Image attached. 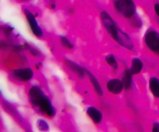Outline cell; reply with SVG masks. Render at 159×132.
Segmentation results:
<instances>
[{
	"label": "cell",
	"mask_w": 159,
	"mask_h": 132,
	"mask_svg": "<svg viewBox=\"0 0 159 132\" xmlns=\"http://www.w3.org/2000/svg\"><path fill=\"white\" fill-rule=\"evenodd\" d=\"M100 18L106 30L118 44L129 50L134 49V44L133 40L129 36L128 34L121 30L120 28L117 26L116 22L108 12L102 11L100 13Z\"/></svg>",
	"instance_id": "cell-1"
},
{
	"label": "cell",
	"mask_w": 159,
	"mask_h": 132,
	"mask_svg": "<svg viewBox=\"0 0 159 132\" xmlns=\"http://www.w3.org/2000/svg\"><path fill=\"white\" fill-rule=\"evenodd\" d=\"M115 7L124 18L131 19L136 12V6L133 0H116Z\"/></svg>",
	"instance_id": "cell-2"
},
{
	"label": "cell",
	"mask_w": 159,
	"mask_h": 132,
	"mask_svg": "<svg viewBox=\"0 0 159 132\" xmlns=\"http://www.w3.org/2000/svg\"><path fill=\"white\" fill-rule=\"evenodd\" d=\"M145 44L150 50L159 54V33L157 31L148 30L144 38Z\"/></svg>",
	"instance_id": "cell-3"
},
{
	"label": "cell",
	"mask_w": 159,
	"mask_h": 132,
	"mask_svg": "<svg viewBox=\"0 0 159 132\" xmlns=\"http://www.w3.org/2000/svg\"><path fill=\"white\" fill-rule=\"evenodd\" d=\"M28 96H29L30 103L36 107L40 106V104L47 97L43 91L37 86H33L32 87H30L28 93Z\"/></svg>",
	"instance_id": "cell-4"
},
{
	"label": "cell",
	"mask_w": 159,
	"mask_h": 132,
	"mask_svg": "<svg viewBox=\"0 0 159 132\" xmlns=\"http://www.w3.org/2000/svg\"><path fill=\"white\" fill-rule=\"evenodd\" d=\"M24 13L26 15V19H27L28 24H29L30 28L31 31L37 37H41L43 36V31L40 26H39L38 23L36 20L35 16L33 15L32 12L28 9H25Z\"/></svg>",
	"instance_id": "cell-5"
},
{
	"label": "cell",
	"mask_w": 159,
	"mask_h": 132,
	"mask_svg": "<svg viewBox=\"0 0 159 132\" xmlns=\"http://www.w3.org/2000/svg\"><path fill=\"white\" fill-rule=\"evenodd\" d=\"M13 76L20 81H29L34 77V73L31 68H21L13 71Z\"/></svg>",
	"instance_id": "cell-6"
},
{
	"label": "cell",
	"mask_w": 159,
	"mask_h": 132,
	"mask_svg": "<svg viewBox=\"0 0 159 132\" xmlns=\"http://www.w3.org/2000/svg\"><path fill=\"white\" fill-rule=\"evenodd\" d=\"M107 87L109 92L113 94H116V95L120 94L124 87L122 80H120L118 79H112L109 80Z\"/></svg>",
	"instance_id": "cell-7"
},
{
	"label": "cell",
	"mask_w": 159,
	"mask_h": 132,
	"mask_svg": "<svg viewBox=\"0 0 159 132\" xmlns=\"http://www.w3.org/2000/svg\"><path fill=\"white\" fill-rule=\"evenodd\" d=\"M40 108V111L43 113V114H46L48 117H52L55 115V108L53 106L52 103H51V100H49L48 97L43 100L41 104H40V106L38 107Z\"/></svg>",
	"instance_id": "cell-8"
},
{
	"label": "cell",
	"mask_w": 159,
	"mask_h": 132,
	"mask_svg": "<svg viewBox=\"0 0 159 132\" xmlns=\"http://www.w3.org/2000/svg\"><path fill=\"white\" fill-rule=\"evenodd\" d=\"M87 114L95 124H99L102 122V114L99 109L95 107H89L87 109Z\"/></svg>",
	"instance_id": "cell-9"
},
{
	"label": "cell",
	"mask_w": 159,
	"mask_h": 132,
	"mask_svg": "<svg viewBox=\"0 0 159 132\" xmlns=\"http://www.w3.org/2000/svg\"><path fill=\"white\" fill-rule=\"evenodd\" d=\"M66 63L68 64V67L73 71V72L75 73L78 76H79V78L83 79L85 77V70L83 69L81 66H79V64H77L75 62L71 61V60H66Z\"/></svg>",
	"instance_id": "cell-10"
},
{
	"label": "cell",
	"mask_w": 159,
	"mask_h": 132,
	"mask_svg": "<svg viewBox=\"0 0 159 132\" xmlns=\"http://www.w3.org/2000/svg\"><path fill=\"white\" fill-rule=\"evenodd\" d=\"M85 74L88 75L89 78L90 80V82H91L92 85H93V87H94L95 91L97 93L98 95L102 96V94H103V91H102V87L100 86V83H99V81H98V80L96 79V77H95L90 71H89L88 70H85Z\"/></svg>",
	"instance_id": "cell-11"
},
{
	"label": "cell",
	"mask_w": 159,
	"mask_h": 132,
	"mask_svg": "<svg viewBox=\"0 0 159 132\" xmlns=\"http://www.w3.org/2000/svg\"><path fill=\"white\" fill-rule=\"evenodd\" d=\"M143 69V63L139 58L133 59L131 62V66L130 70L133 75H138L141 72Z\"/></svg>",
	"instance_id": "cell-12"
},
{
	"label": "cell",
	"mask_w": 159,
	"mask_h": 132,
	"mask_svg": "<svg viewBox=\"0 0 159 132\" xmlns=\"http://www.w3.org/2000/svg\"><path fill=\"white\" fill-rule=\"evenodd\" d=\"M149 86L154 97L159 98V79L157 77H152L149 81Z\"/></svg>",
	"instance_id": "cell-13"
},
{
	"label": "cell",
	"mask_w": 159,
	"mask_h": 132,
	"mask_svg": "<svg viewBox=\"0 0 159 132\" xmlns=\"http://www.w3.org/2000/svg\"><path fill=\"white\" fill-rule=\"evenodd\" d=\"M132 76L133 74L130 72V69L126 70L124 72V75H123L122 82L124 84V88L126 90H129L132 86Z\"/></svg>",
	"instance_id": "cell-14"
},
{
	"label": "cell",
	"mask_w": 159,
	"mask_h": 132,
	"mask_svg": "<svg viewBox=\"0 0 159 132\" xmlns=\"http://www.w3.org/2000/svg\"><path fill=\"white\" fill-rule=\"evenodd\" d=\"M106 61H107V63H108V64L113 68V69L114 70L118 69L117 61H116V57H114L113 54L110 53L109 54V55H107V57H106Z\"/></svg>",
	"instance_id": "cell-15"
},
{
	"label": "cell",
	"mask_w": 159,
	"mask_h": 132,
	"mask_svg": "<svg viewBox=\"0 0 159 132\" xmlns=\"http://www.w3.org/2000/svg\"><path fill=\"white\" fill-rule=\"evenodd\" d=\"M60 41H61V44L62 45L63 47H65V49H73L74 46H73L72 43L70 42V40H68V38H66L65 36H61L60 37Z\"/></svg>",
	"instance_id": "cell-16"
},
{
	"label": "cell",
	"mask_w": 159,
	"mask_h": 132,
	"mask_svg": "<svg viewBox=\"0 0 159 132\" xmlns=\"http://www.w3.org/2000/svg\"><path fill=\"white\" fill-rule=\"evenodd\" d=\"M37 127H38V128L40 131H47V130H48V128H49L48 123L43 120H39L37 121Z\"/></svg>",
	"instance_id": "cell-17"
},
{
	"label": "cell",
	"mask_w": 159,
	"mask_h": 132,
	"mask_svg": "<svg viewBox=\"0 0 159 132\" xmlns=\"http://www.w3.org/2000/svg\"><path fill=\"white\" fill-rule=\"evenodd\" d=\"M153 131H155V132H158L159 131V124L157 123V122L154 123V125H153Z\"/></svg>",
	"instance_id": "cell-18"
},
{
	"label": "cell",
	"mask_w": 159,
	"mask_h": 132,
	"mask_svg": "<svg viewBox=\"0 0 159 132\" xmlns=\"http://www.w3.org/2000/svg\"><path fill=\"white\" fill-rule=\"evenodd\" d=\"M155 12H156L157 15L159 16V4L155 5Z\"/></svg>",
	"instance_id": "cell-19"
},
{
	"label": "cell",
	"mask_w": 159,
	"mask_h": 132,
	"mask_svg": "<svg viewBox=\"0 0 159 132\" xmlns=\"http://www.w3.org/2000/svg\"><path fill=\"white\" fill-rule=\"evenodd\" d=\"M23 1H25V0H23Z\"/></svg>",
	"instance_id": "cell-20"
}]
</instances>
